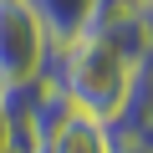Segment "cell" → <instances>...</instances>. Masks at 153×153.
<instances>
[{"instance_id": "obj_3", "label": "cell", "mask_w": 153, "mask_h": 153, "mask_svg": "<svg viewBox=\"0 0 153 153\" xmlns=\"http://www.w3.org/2000/svg\"><path fill=\"white\" fill-rule=\"evenodd\" d=\"M82 36L107 41L112 51H123L128 61H143L153 51V21H148V0H97Z\"/></svg>"}, {"instance_id": "obj_4", "label": "cell", "mask_w": 153, "mask_h": 153, "mask_svg": "<svg viewBox=\"0 0 153 153\" xmlns=\"http://www.w3.org/2000/svg\"><path fill=\"white\" fill-rule=\"evenodd\" d=\"M26 5H31L36 21L46 26L51 46H61V41H71V36H82V26H87V16H92L97 0H26Z\"/></svg>"}, {"instance_id": "obj_2", "label": "cell", "mask_w": 153, "mask_h": 153, "mask_svg": "<svg viewBox=\"0 0 153 153\" xmlns=\"http://www.w3.org/2000/svg\"><path fill=\"white\" fill-rule=\"evenodd\" d=\"M51 56V36L26 0H0V87L36 82Z\"/></svg>"}, {"instance_id": "obj_9", "label": "cell", "mask_w": 153, "mask_h": 153, "mask_svg": "<svg viewBox=\"0 0 153 153\" xmlns=\"http://www.w3.org/2000/svg\"><path fill=\"white\" fill-rule=\"evenodd\" d=\"M5 153H21V148H5Z\"/></svg>"}, {"instance_id": "obj_1", "label": "cell", "mask_w": 153, "mask_h": 153, "mask_svg": "<svg viewBox=\"0 0 153 153\" xmlns=\"http://www.w3.org/2000/svg\"><path fill=\"white\" fill-rule=\"evenodd\" d=\"M133 66L123 51H112L107 41L97 36H71L61 46H51L41 76L71 102V112H82V117H97L102 128L117 117L123 97H128V82H133Z\"/></svg>"}, {"instance_id": "obj_6", "label": "cell", "mask_w": 153, "mask_h": 153, "mask_svg": "<svg viewBox=\"0 0 153 153\" xmlns=\"http://www.w3.org/2000/svg\"><path fill=\"white\" fill-rule=\"evenodd\" d=\"M10 148V117H5V102H0V153Z\"/></svg>"}, {"instance_id": "obj_5", "label": "cell", "mask_w": 153, "mask_h": 153, "mask_svg": "<svg viewBox=\"0 0 153 153\" xmlns=\"http://www.w3.org/2000/svg\"><path fill=\"white\" fill-rule=\"evenodd\" d=\"M133 143H138V148H143V153H153V117H148V123H143V128H138V138H133Z\"/></svg>"}, {"instance_id": "obj_7", "label": "cell", "mask_w": 153, "mask_h": 153, "mask_svg": "<svg viewBox=\"0 0 153 153\" xmlns=\"http://www.w3.org/2000/svg\"><path fill=\"white\" fill-rule=\"evenodd\" d=\"M112 153H143V148H138V143H117Z\"/></svg>"}, {"instance_id": "obj_8", "label": "cell", "mask_w": 153, "mask_h": 153, "mask_svg": "<svg viewBox=\"0 0 153 153\" xmlns=\"http://www.w3.org/2000/svg\"><path fill=\"white\" fill-rule=\"evenodd\" d=\"M148 21H153V0H148Z\"/></svg>"}]
</instances>
